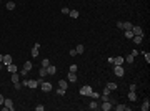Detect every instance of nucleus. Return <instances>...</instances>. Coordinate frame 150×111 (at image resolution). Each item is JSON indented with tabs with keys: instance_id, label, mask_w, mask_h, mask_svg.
<instances>
[{
	"instance_id": "f8f14e48",
	"label": "nucleus",
	"mask_w": 150,
	"mask_h": 111,
	"mask_svg": "<svg viewBox=\"0 0 150 111\" xmlns=\"http://www.w3.org/2000/svg\"><path fill=\"white\" fill-rule=\"evenodd\" d=\"M133 43H137V45H140L142 42H143V35H133Z\"/></svg>"
},
{
	"instance_id": "0eeeda50",
	"label": "nucleus",
	"mask_w": 150,
	"mask_h": 111,
	"mask_svg": "<svg viewBox=\"0 0 150 111\" xmlns=\"http://www.w3.org/2000/svg\"><path fill=\"white\" fill-rule=\"evenodd\" d=\"M132 33H133V35H143V30H142V27L133 25V27H132Z\"/></svg>"
},
{
	"instance_id": "473e14b6",
	"label": "nucleus",
	"mask_w": 150,
	"mask_h": 111,
	"mask_svg": "<svg viewBox=\"0 0 150 111\" xmlns=\"http://www.w3.org/2000/svg\"><path fill=\"white\" fill-rule=\"evenodd\" d=\"M62 13H65V15H68V13H70V9H67V7H64V9H62Z\"/></svg>"
},
{
	"instance_id": "c756f323",
	"label": "nucleus",
	"mask_w": 150,
	"mask_h": 111,
	"mask_svg": "<svg viewBox=\"0 0 150 111\" xmlns=\"http://www.w3.org/2000/svg\"><path fill=\"white\" fill-rule=\"evenodd\" d=\"M22 86H23V85L20 83V81H15V83H13V88H15V90H20Z\"/></svg>"
},
{
	"instance_id": "6ab92c4d",
	"label": "nucleus",
	"mask_w": 150,
	"mask_h": 111,
	"mask_svg": "<svg viewBox=\"0 0 150 111\" xmlns=\"http://www.w3.org/2000/svg\"><path fill=\"white\" fill-rule=\"evenodd\" d=\"M12 81L15 83V81H20V75H19V71L17 73H12Z\"/></svg>"
},
{
	"instance_id": "f3484780",
	"label": "nucleus",
	"mask_w": 150,
	"mask_h": 111,
	"mask_svg": "<svg viewBox=\"0 0 150 111\" xmlns=\"http://www.w3.org/2000/svg\"><path fill=\"white\" fill-rule=\"evenodd\" d=\"M68 15H70L72 18H78V15H80V13H78V10H70V13H68Z\"/></svg>"
},
{
	"instance_id": "7c9ffc66",
	"label": "nucleus",
	"mask_w": 150,
	"mask_h": 111,
	"mask_svg": "<svg viewBox=\"0 0 150 111\" xmlns=\"http://www.w3.org/2000/svg\"><path fill=\"white\" fill-rule=\"evenodd\" d=\"M143 56H145V61H147V63H150V53L143 51Z\"/></svg>"
},
{
	"instance_id": "bb28decb",
	"label": "nucleus",
	"mask_w": 150,
	"mask_h": 111,
	"mask_svg": "<svg viewBox=\"0 0 150 111\" xmlns=\"http://www.w3.org/2000/svg\"><path fill=\"white\" fill-rule=\"evenodd\" d=\"M48 65H50V60H48V58H43V60H42V66H43V68H47Z\"/></svg>"
},
{
	"instance_id": "412c9836",
	"label": "nucleus",
	"mask_w": 150,
	"mask_h": 111,
	"mask_svg": "<svg viewBox=\"0 0 150 111\" xmlns=\"http://www.w3.org/2000/svg\"><path fill=\"white\" fill-rule=\"evenodd\" d=\"M58 88H64V90H67V80H60V81H58Z\"/></svg>"
},
{
	"instance_id": "a878e982",
	"label": "nucleus",
	"mask_w": 150,
	"mask_h": 111,
	"mask_svg": "<svg viewBox=\"0 0 150 111\" xmlns=\"http://www.w3.org/2000/svg\"><path fill=\"white\" fill-rule=\"evenodd\" d=\"M133 58H135V56H133V55L130 53L129 56H125V61H127V63H133Z\"/></svg>"
},
{
	"instance_id": "4468645a",
	"label": "nucleus",
	"mask_w": 150,
	"mask_h": 111,
	"mask_svg": "<svg viewBox=\"0 0 150 111\" xmlns=\"http://www.w3.org/2000/svg\"><path fill=\"white\" fill-rule=\"evenodd\" d=\"M47 73H48V75H55V73H57V66L48 65V66H47Z\"/></svg>"
},
{
	"instance_id": "4be33fe9",
	"label": "nucleus",
	"mask_w": 150,
	"mask_h": 111,
	"mask_svg": "<svg viewBox=\"0 0 150 111\" xmlns=\"http://www.w3.org/2000/svg\"><path fill=\"white\" fill-rule=\"evenodd\" d=\"M5 7H7V10H13V9H15V2H7Z\"/></svg>"
},
{
	"instance_id": "4c0bfd02",
	"label": "nucleus",
	"mask_w": 150,
	"mask_h": 111,
	"mask_svg": "<svg viewBox=\"0 0 150 111\" xmlns=\"http://www.w3.org/2000/svg\"><path fill=\"white\" fill-rule=\"evenodd\" d=\"M2 66H3V63H0V70H2Z\"/></svg>"
},
{
	"instance_id": "e433bc0d",
	"label": "nucleus",
	"mask_w": 150,
	"mask_h": 111,
	"mask_svg": "<svg viewBox=\"0 0 150 111\" xmlns=\"http://www.w3.org/2000/svg\"><path fill=\"white\" fill-rule=\"evenodd\" d=\"M2 60H3V55H2V53H0V63H2Z\"/></svg>"
},
{
	"instance_id": "ddd939ff",
	"label": "nucleus",
	"mask_w": 150,
	"mask_h": 111,
	"mask_svg": "<svg viewBox=\"0 0 150 111\" xmlns=\"http://www.w3.org/2000/svg\"><path fill=\"white\" fill-rule=\"evenodd\" d=\"M2 63H3L5 66L10 65V63H12V56H10V55H3V60H2Z\"/></svg>"
},
{
	"instance_id": "f257e3e1",
	"label": "nucleus",
	"mask_w": 150,
	"mask_h": 111,
	"mask_svg": "<svg viewBox=\"0 0 150 111\" xmlns=\"http://www.w3.org/2000/svg\"><path fill=\"white\" fill-rule=\"evenodd\" d=\"M22 85H23V86H28V88H32V90H33V88H37L40 83H38V80H23Z\"/></svg>"
},
{
	"instance_id": "cd10ccee",
	"label": "nucleus",
	"mask_w": 150,
	"mask_h": 111,
	"mask_svg": "<svg viewBox=\"0 0 150 111\" xmlns=\"http://www.w3.org/2000/svg\"><path fill=\"white\" fill-rule=\"evenodd\" d=\"M90 96H92V100H98V98H100V93L92 91V93H90Z\"/></svg>"
},
{
	"instance_id": "dca6fc26",
	"label": "nucleus",
	"mask_w": 150,
	"mask_h": 111,
	"mask_svg": "<svg viewBox=\"0 0 150 111\" xmlns=\"http://www.w3.org/2000/svg\"><path fill=\"white\" fill-rule=\"evenodd\" d=\"M129 100H130V101H137V93L130 91V93H129Z\"/></svg>"
},
{
	"instance_id": "39448f33",
	"label": "nucleus",
	"mask_w": 150,
	"mask_h": 111,
	"mask_svg": "<svg viewBox=\"0 0 150 111\" xmlns=\"http://www.w3.org/2000/svg\"><path fill=\"white\" fill-rule=\"evenodd\" d=\"M113 106H112V103L110 101H102V104H100V110H103V111H110Z\"/></svg>"
},
{
	"instance_id": "9d476101",
	"label": "nucleus",
	"mask_w": 150,
	"mask_h": 111,
	"mask_svg": "<svg viewBox=\"0 0 150 111\" xmlns=\"http://www.w3.org/2000/svg\"><path fill=\"white\" fill-rule=\"evenodd\" d=\"M67 80H68L70 83H75V81H77V73H72V71H70V73L67 75Z\"/></svg>"
},
{
	"instance_id": "a211bd4d",
	"label": "nucleus",
	"mask_w": 150,
	"mask_h": 111,
	"mask_svg": "<svg viewBox=\"0 0 150 111\" xmlns=\"http://www.w3.org/2000/svg\"><path fill=\"white\" fill-rule=\"evenodd\" d=\"M38 75H40V78H43V76H47V68H43V66H42V68H40V71H38Z\"/></svg>"
},
{
	"instance_id": "f03ea898",
	"label": "nucleus",
	"mask_w": 150,
	"mask_h": 111,
	"mask_svg": "<svg viewBox=\"0 0 150 111\" xmlns=\"http://www.w3.org/2000/svg\"><path fill=\"white\" fill-rule=\"evenodd\" d=\"M113 73L117 75L118 78H122L123 75H125V68H123L122 65H115V66H113Z\"/></svg>"
},
{
	"instance_id": "5701e85b",
	"label": "nucleus",
	"mask_w": 150,
	"mask_h": 111,
	"mask_svg": "<svg viewBox=\"0 0 150 111\" xmlns=\"http://www.w3.org/2000/svg\"><path fill=\"white\" fill-rule=\"evenodd\" d=\"M107 88H108L110 91H113V90H117V85H115V83H112V81H110V83H107Z\"/></svg>"
},
{
	"instance_id": "b1692460",
	"label": "nucleus",
	"mask_w": 150,
	"mask_h": 111,
	"mask_svg": "<svg viewBox=\"0 0 150 111\" xmlns=\"http://www.w3.org/2000/svg\"><path fill=\"white\" fill-rule=\"evenodd\" d=\"M75 50H77V55H80V53H84V45H77V48H75Z\"/></svg>"
},
{
	"instance_id": "2f4dec72",
	"label": "nucleus",
	"mask_w": 150,
	"mask_h": 111,
	"mask_svg": "<svg viewBox=\"0 0 150 111\" xmlns=\"http://www.w3.org/2000/svg\"><path fill=\"white\" fill-rule=\"evenodd\" d=\"M45 110V106H42V104H38V106H35V111H43Z\"/></svg>"
},
{
	"instance_id": "9b49d317",
	"label": "nucleus",
	"mask_w": 150,
	"mask_h": 111,
	"mask_svg": "<svg viewBox=\"0 0 150 111\" xmlns=\"http://www.w3.org/2000/svg\"><path fill=\"white\" fill-rule=\"evenodd\" d=\"M88 108H90V110H100V104H98V103L95 101V100H92V101H90V104H88Z\"/></svg>"
},
{
	"instance_id": "6e6552de",
	"label": "nucleus",
	"mask_w": 150,
	"mask_h": 111,
	"mask_svg": "<svg viewBox=\"0 0 150 111\" xmlns=\"http://www.w3.org/2000/svg\"><path fill=\"white\" fill-rule=\"evenodd\" d=\"M7 70H9L10 73H17V71H19V68H17V65H15L13 61H12L10 65H7Z\"/></svg>"
},
{
	"instance_id": "393cba45",
	"label": "nucleus",
	"mask_w": 150,
	"mask_h": 111,
	"mask_svg": "<svg viewBox=\"0 0 150 111\" xmlns=\"http://www.w3.org/2000/svg\"><path fill=\"white\" fill-rule=\"evenodd\" d=\"M123 35H125V38H132V37H133L132 30H125V32H123Z\"/></svg>"
},
{
	"instance_id": "20e7f679",
	"label": "nucleus",
	"mask_w": 150,
	"mask_h": 111,
	"mask_svg": "<svg viewBox=\"0 0 150 111\" xmlns=\"http://www.w3.org/2000/svg\"><path fill=\"white\" fill-rule=\"evenodd\" d=\"M92 91H94V90H92V86H88V85H85V86L80 88V94H84V96H90Z\"/></svg>"
},
{
	"instance_id": "423d86ee",
	"label": "nucleus",
	"mask_w": 150,
	"mask_h": 111,
	"mask_svg": "<svg viewBox=\"0 0 150 111\" xmlns=\"http://www.w3.org/2000/svg\"><path fill=\"white\" fill-rule=\"evenodd\" d=\"M38 50H40V43H35V45H33V48H32V51H30V55L33 56V58H35V56H38Z\"/></svg>"
},
{
	"instance_id": "1a4fd4ad",
	"label": "nucleus",
	"mask_w": 150,
	"mask_h": 111,
	"mask_svg": "<svg viewBox=\"0 0 150 111\" xmlns=\"http://www.w3.org/2000/svg\"><path fill=\"white\" fill-rule=\"evenodd\" d=\"M125 63V58L123 56H115L113 58V65H123Z\"/></svg>"
},
{
	"instance_id": "c85d7f7f",
	"label": "nucleus",
	"mask_w": 150,
	"mask_h": 111,
	"mask_svg": "<svg viewBox=\"0 0 150 111\" xmlns=\"http://www.w3.org/2000/svg\"><path fill=\"white\" fill-rule=\"evenodd\" d=\"M77 70H78V65H70V71H72V73H77Z\"/></svg>"
},
{
	"instance_id": "f704fd0d",
	"label": "nucleus",
	"mask_w": 150,
	"mask_h": 111,
	"mask_svg": "<svg viewBox=\"0 0 150 111\" xmlns=\"http://www.w3.org/2000/svg\"><path fill=\"white\" fill-rule=\"evenodd\" d=\"M135 90H137V86H135V83H132L130 85V91H135Z\"/></svg>"
},
{
	"instance_id": "72a5a7b5",
	"label": "nucleus",
	"mask_w": 150,
	"mask_h": 111,
	"mask_svg": "<svg viewBox=\"0 0 150 111\" xmlns=\"http://www.w3.org/2000/svg\"><path fill=\"white\" fill-rule=\"evenodd\" d=\"M68 53H70V56H77V50H75V48H74V50H70Z\"/></svg>"
},
{
	"instance_id": "58836bf2",
	"label": "nucleus",
	"mask_w": 150,
	"mask_h": 111,
	"mask_svg": "<svg viewBox=\"0 0 150 111\" xmlns=\"http://www.w3.org/2000/svg\"><path fill=\"white\" fill-rule=\"evenodd\" d=\"M0 2H2V0H0Z\"/></svg>"
},
{
	"instance_id": "aec40b11",
	"label": "nucleus",
	"mask_w": 150,
	"mask_h": 111,
	"mask_svg": "<svg viewBox=\"0 0 150 111\" xmlns=\"http://www.w3.org/2000/svg\"><path fill=\"white\" fill-rule=\"evenodd\" d=\"M55 93L58 94V96H64V94L67 93V90H64V88H57V90H55Z\"/></svg>"
},
{
	"instance_id": "7ed1b4c3",
	"label": "nucleus",
	"mask_w": 150,
	"mask_h": 111,
	"mask_svg": "<svg viewBox=\"0 0 150 111\" xmlns=\"http://www.w3.org/2000/svg\"><path fill=\"white\" fill-rule=\"evenodd\" d=\"M40 90H42V91H52L54 86L48 83V81H40Z\"/></svg>"
},
{
	"instance_id": "c9c22d12",
	"label": "nucleus",
	"mask_w": 150,
	"mask_h": 111,
	"mask_svg": "<svg viewBox=\"0 0 150 111\" xmlns=\"http://www.w3.org/2000/svg\"><path fill=\"white\" fill-rule=\"evenodd\" d=\"M3 100H5V98H3V96H2V93H0V106H3Z\"/></svg>"
},
{
	"instance_id": "2eb2a0df",
	"label": "nucleus",
	"mask_w": 150,
	"mask_h": 111,
	"mask_svg": "<svg viewBox=\"0 0 150 111\" xmlns=\"http://www.w3.org/2000/svg\"><path fill=\"white\" fill-rule=\"evenodd\" d=\"M140 108H142V111H149V108H150V101H149V100H145V101L142 103Z\"/></svg>"
}]
</instances>
